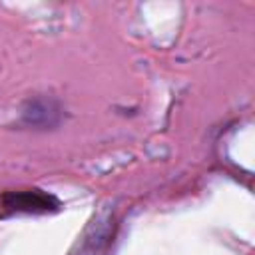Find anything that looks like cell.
Masks as SVG:
<instances>
[{
    "label": "cell",
    "mask_w": 255,
    "mask_h": 255,
    "mask_svg": "<svg viewBox=\"0 0 255 255\" xmlns=\"http://www.w3.org/2000/svg\"><path fill=\"white\" fill-rule=\"evenodd\" d=\"M64 122V108L58 100L50 96H34L22 104L20 126L26 129L46 131L56 129Z\"/></svg>",
    "instance_id": "obj_1"
},
{
    "label": "cell",
    "mask_w": 255,
    "mask_h": 255,
    "mask_svg": "<svg viewBox=\"0 0 255 255\" xmlns=\"http://www.w3.org/2000/svg\"><path fill=\"white\" fill-rule=\"evenodd\" d=\"M0 207L4 215L12 213H52L60 209V201L56 195L42 191V189H22V191H8L0 199Z\"/></svg>",
    "instance_id": "obj_2"
},
{
    "label": "cell",
    "mask_w": 255,
    "mask_h": 255,
    "mask_svg": "<svg viewBox=\"0 0 255 255\" xmlns=\"http://www.w3.org/2000/svg\"><path fill=\"white\" fill-rule=\"evenodd\" d=\"M114 229H116L114 215L110 209H104L94 217L84 237L78 241V251L74 255H110Z\"/></svg>",
    "instance_id": "obj_3"
}]
</instances>
